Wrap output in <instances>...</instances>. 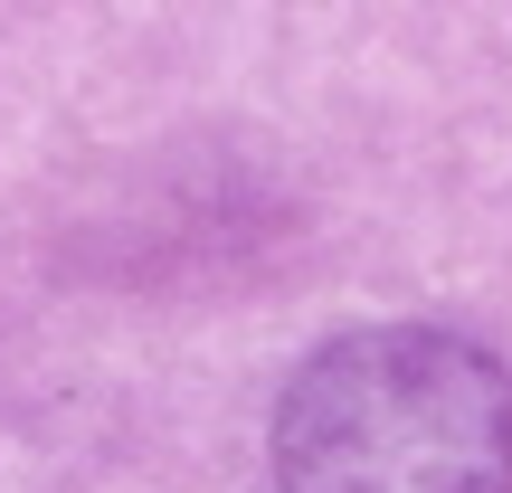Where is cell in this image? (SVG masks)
<instances>
[{"label": "cell", "instance_id": "obj_1", "mask_svg": "<svg viewBox=\"0 0 512 493\" xmlns=\"http://www.w3.org/2000/svg\"><path fill=\"white\" fill-rule=\"evenodd\" d=\"M285 493H512V370L465 332L370 323L275 399Z\"/></svg>", "mask_w": 512, "mask_h": 493}]
</instances>
